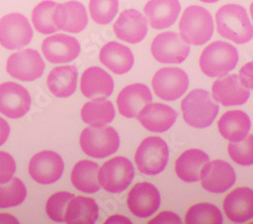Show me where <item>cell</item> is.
Segmentation results:
<instances>
[{
	"mask_svg": "<svg viewBox=\"0 0 253 224\" xmlns=\"http://www.w3.org/2000/svg\"><path fill=\"white\" fill-rule=\"evenodd\" d=\"M218 32L235 44H246L253 37V26L245 8L237 4H226L216 13Z\"/></svg>",
	"mask_w": 253,
	"mask_h": 224,
	"instance_id": "1",
	"label": "cell"
},
{
	"mask_svg": "<svg viewBox=\"0 0 253 224\" xmlns=\"http://www.w3.org/2000/svg\"><path fill=\"white\" fill-rule=\"evenodd\" d=\"M179 32L186 44L202 46L213 36V17L202 6H188L184 9L180 17Z\"/></svg>",
	"mask_w": 253,
	"mask_h": 224,
	"instance_id": "2",
	"label": "cell"
},
{
	"mask_svg": "<svg viewBox=\"0 0 253 224\" xmlns=\"http://www.w3.org/2000/svg\"><path fill=\"white\" fill-rule=\"evenodd\" d=\"M181 111L188 126L206 128L213 124L219 112V106L213 102L209 92L196 89L181 101Z\"/></svg>",
	"mask_w": 253,
	"mask_h": 224,
	"instance_id": "3",
	"label": "cell"
},
{
	"mask_svg": "<svg viewBox=\"0 0 253 224\" xmlns=\"http://www.w3.org/2000/svg\"><path fill=\"white\" fill-rule=\"evenodd\" d=\"M238 60L237 49L219 40L204 49L200 58V68L208 77H222L235 69Z\"/></svg>",
	"mask_w": 253,
	"mask_h": 224,
	"instance_id": "4",
	"label": "cell"
},
{
	"mask_svg": "<svg viewBox=\"0 0 253 224\" xmlns=\"http://www.w3.org/2000/svg\"><path fill=\"white\" fill-rule=\"evenodd\" d=\"M169 159V149L159 136H149L142 140L135 154L138 170L148 176L160 174Z\"/></svg>",
	"mask_w": 253,
	"mask_h": 224,
	"instance_id": "5",
	"label": "cell"
},
{
	"mask_svg": "<svg viewBox=\"0 0 253 224\" xmlns=\"http://www.w3.org/2000/svg\"><path fill=\"white\" fill-rule=\"evenodd\" d=\"M79 142L84 154L94 159H103L119 150L120 137L112 127H91L82 130Z\"/></svg>",
	"mask_w": 253,
	"mask_h": 224,
	"instance_id": "6",
	"label": "cell"
},
{
	"mask_svg": "<svg viewBox=\"0 0 253 224\" xmlns=\"http://www.w3.org/2000/svg\"><path fill=\"white\" fill-rule=\"evenodd\" d=\"M97 175L99 184L105 191L121 193L130 186L135 172L130 160L125 157H116L105 161Z\"/></svg>",
	"mask_w": 253,
	"mask_h": 224,
	"instance_id": "7",
	"label": "cell"
},
{
	"mask_svg": "<svg viewBox=\"0 0 253 224\" xmlns=\"http://www.w3.org/2000/svg\"><path fill=\"white\" fill-rule=\"evenodd\" d=\"M34 32L28 18L12 12L0 18V45L7 50H18L28 46Z\"/></svg>",
	"mask_w": 253,
	"mask_h": 224,
	"instance_id": "8",
	"label": "cell"
},
{
	"mask_svg": "<svg viewBox=\"0 0 253 224\" xmlns=\"http://www.w3.org/2000/svg\"><path fill=\"white\" fill-rule=\"evenodd\" d=\"M189 52L191 48L174 32L159 33L151 44L152 56L162 64H180L186 60Z\"/></svg>",
	"mask_w": 253,
	"mask_h": 224,
	"instance_id": "9",
	"label": "cell"
},
{
	"mask_svg": "<svg viewBox=\"0 0 253 224\" xmlns=\"http://www.w3.org/2000/svg\"><path fill=\"white\" fill-rule=\"evenodd\" d=\"M45 63L40 53L33 49H26L9 56L6 62L7 73L20 81L32 82L43 76Z\"/></svg>",
	"mask_w": 253,
	"mask_h": 224,
	"instance_id": "10",
	"label": "cell"
},
{
	"mask_svg": "<svg viewBox=\"0 0 253 224\" xmlns=\"http://www.w3.org/2000/svg\"><path fill=\"white\" fill-rule=\"evenodd\" d=\"M200 180L205 190L220 194L233 187L236 182V174L229 162L215 160L204 165Z\"/></svg>",
	"mask_w": 253,
	"mask_h": 224,
	"instance_id": "11",
	"label": "cell"
},
{
	"mask_svg": "<svg viewBox=\"0 0 253 224\" xmlns=\"http://www.w3.org/2000/svg\"><path fill=\"white\" fill-rule=\"evenodd\" d=\"M155 94L166 101L180 98L188 88V77L179 68H162L152 79Z\"/></svg>",
	"mask_w": 253,
	"mask_h": 224,
	"instance_id": "12",
	"label": "cell"
},
{
	"mask_svg": "<svg viewBox=\"0 0 253 224\" xmlns=\"http://www.w3.org/2000/svg\"><path fill=\"white\" fill-rule=\"evenodd\" d=\"M64 171V162L59 154L42 151L36 154L29 164V173L39 184L49 185L57 182Z\"/></svg>",
	"mask_w": 253,
	"mask_h": 224,
	"instance_id": "13",
	"label": "cell"
},
{
	"mask_svg": "<svg viewBox=\"0 0 253 224\" xmlns=\"http://www.w3.org/2000/svg\"><path fill=\"white\" fill-rule=\"evenodd\" d=\"M32 100L28 90L14 82L0 84V113L16 119L25 116L31 109Z\"/></svg>",
	"mask_w": 253,
	"mask_h": 224,
	"instance_id": "14",
	"label": "cell"
},
{
	"mask_svg": "<svg viewBox=\"0 0 253 224\" xmlns=\"http://www.w3.org/2000/svg\"><path fill=\"white\" fill-rule=\"evenodd\" d=\"M161 202L158 189L148 182H141L136 184L129 192L128 207L130 211L139 218H147L154 214Z\"/></svg>",
	"mask_w": 253,
	"mask_h": 224,
	"instance_id": "15",
	"label": "cell"
},
{
	"mask_svg": "<svg viewBox=\"0 0 253 224\" xmlns=\"http://www.w3.org/2000/svg\"><path fill=\"white\" fill-rule=\"evenodd\" d=\"M42 52L52 64L69 63L80 54V44L70 35L58 33L43 40Z\"/></svg>",
	"mask_w": 253,
	"mask_h": 224,
	"instance_id": "16",
	"label": "cell"
},
{
	"mask_svg": "<svg viewBox=\"0 0 253 224\" xmlns=\"http://www.w3.org/2000/svg\"><path fill=\"white\" fill-rule=\"evenodd\" d=\"M116 36L128 44H138L145 38L148 26L146 17L136 9L123 11L113 26Z\"/></svg>",
	"mask_w": 253,
	"mask_h": 224,
	"instance_id": "17",
	"label": "cell"
},
{
	"mask_svg": "<svg viewBox=\"0 0 253 224\" xmlns=\"http://www.w3.org/2000/svg\"><path fill=\"white\" fill-rule=\"evenodd\" d=\"M53 20L58 30L71 33L81 32L88 24L86 9L78 1L57 4L53 12Z\"/></svg>",
	"mask_w": 253,
	"mask_h": 224,
	"instance_id": "18",
	"label": "cell"
},
{
	"mask_svg": "<svg viewBox=\"0 0 253 224\" xmlns=\"http://www.w3.org/2000/svg\"><path fill=\"white\" fill-rule=\"evenodd\" d=\"M212 95L216 102L223 106H235L246 103L250 93L241 84L237 75H229L215 81Z\"/></svg>",
	"mask_w": 253,
	"mask_h": 224,
	"instance_id": "19",
	"label": "cell"
},
{
	"mask_svg": "<svg viewBox=\"0 0 253 224\" xmlns=\"http://www.w3.org/2000/svg\"><path fill=\"white\" fill-rule=\"evenodd\" d=\"M114 87L112 76L99 67H90L81 75L80 90L86 98L105 99L112 95Z\"/></svg>",
	"mask_w": 253,
	"mask_h": 224,
	"instance_id": "20",
	"label": "cell"
},
{
	"mask_svg": "<svg viewBox=\"0 0 253 224\" xmlns=\"http://www.w3.org/2000/svg\"><path fill=\"white\" fill-rule=\"evenodd\" d=\"M223 208L228 219L242 223L253 218V190L240 187L231 191L224 199Z\"/></svg>",
	"mask_w": 253,
	"mask_h": 224,
	"instance_id": "21",
	"label": "cell"
},
{
	"mask_svg": "<svg viewBox=\"0 0 253 224\" xmlns=\"http://www.w3.org/2000/svg\"><path fill=\"white\" fill-rule=\"evenodd\" d=\"M137 118L147 130L164 132L174 125L177 113L166 104L149 103L141 109Z\"/></svg>",
	"mask_w": 253,
	"mask_h": 224,
	"instance_id": "22",
	"label": "cell"
},
{
	"mask_svg": "<svg viewBox=\"0 0 253 224\" xmlns=\"http://www.w3.org/2000/svg\"><path fill=\"white\" fill-rule=\"evenodd\" d=\"M152 93L144 84L136 83L125 87L117 98L120 113L126 118H135L147 104L151 103Z\"/></svg>",
	"mask_w": 253,
	"mask_h": 224,
	"instance_id": "23",
	"label": "cell"
},
{
	"mask_svg": "<svg viewBox=\"0 0 253 224\" xmlns=\"http://www.w3.org/2000/svg\"><path fill=\"white\" fill-rule=\"evenodd\" d=\"M145 15L151 28L167 29L174 25L180 12L178 0H150L144 7Z\"/></svg>",
	"mask_w": 253,
	"mask_h": 224,
	"instance_id": "24",
	"label": "cell"
},
{
	"mask_svg": "<svg viewBox=\"0 0 253 224\" xmlns=\"http://www.w3.org/2000/svg\"><path fill=\"white\" fill-rule=\"evenodd\" d=\"M99 61L102 65L117 75L128 73L134 66L132 51L117 42H110L101 48Z\"/></svg>",
	"mask_w": 253,
	"mask_h": 224,
	"instance_id": "25",
	"label": "cell"
},
{
	"mask_svg": "<svg viewBox=\"0 0 253 224\" xmlns=\"http://www.w3.org/2000/svg\"><path fill=\"white\" fill-rule=\"evenodd\" d=\"M250 128L251 121L249 116L241 110L227 111L218 121L220 134L231 142H237L245 138Z\"/></svg>",
	"mask_w": 253,
	"mask_h": 224,
	"instance_id": "26",
	"label": "cell"
},
{
	"mask_svg": "<svg viewBox=\"0 0 253 224\" xmlns=\"http://www.w3.org/2000/svg\"><path fill=\"white\" fill-rule=\"evenodd\" d=\"M77 68L74 65L60 66L51 70L47 78L50 92L59 98L70 97L76 90Z\"/></svg>",
	"mask_w": 253,
	"mask_h": 224,
	"instance_id": "27",
	"label": "cell"
},
{
	"mask_svg": "<svg viewBox=\"0 0 253 224\" xmlns=\"http://www.w3.org/2000/svg\"><path fill=\"white\" fill-rule=\"evenodd\" d=\"M209 160V156L202 150H187L176 160L175 173L177 177L184 182H198L201 177L202 168Z\"/></svg>",
	"mask_w": 253,
	"mask_h": 224,
	"instance_id": "28",
	"label": "cell"
},
{
	"mask_svg": "<svg viewBox=\"0 0 253 224\" xmlns=\"http://www.w3.org/2000/svg\"><path fill=\"white\" fill-rule=\"evenodd\" d=\"M97 217V203L89 197H74L68 203L65 212V222L68 224H91Z\"/></svg>",
	"mask_w": 253,
	"mask_h": 224,
	"instance_id": "29",
	"label": "cell"
},
{
	"mask_svg": "<svg viewBox=\"0 0 253 224\" xmlns=\"http://www.w3.org/2000/svg\"><path fill=\"white\" fill-rule=\"evenodd\" d=\"M99 167L94 161L83 160L76 162L71 172L73 186L83 193H96L100 189L98 181Z\"/></svg>",
	"mask_w": 253,
	"mask_h": 224,
	"instance_id": "30",
	"label": "cell"
},
{
	"mask_svg": "<svg viewBox=\"0 0 253 224\" xmlns=\"http://www.w3.org/2000/svg\"><path fill=\"white\" fill-rule=\"evenodd\" d=\"M116 115L113 103L105 99H95L83 105L81 118L92 128H102L111 124Z\"/></svg>",
	"mask_w": 253,
	"mask_h": 224,
	"instance_id": "31",
	"label": "cell"
},
{
	"mask_svg": "<svg viewBox=\"0 0 253 224\" xmlns=\"http://www.w3.org/2000/svg\"><path fill=\"white\" fill-rule=\"evenodd\" d=\"M57 6L55 1L43 0L32 12V20L35 29L43 34L54 33L58 31L53 20V12Z\"/></svg>",
	"mask_w": 253,
	"mask_h": 224,
	"instance_id": "32",
	"label": "cell"
},
{
	"mask_svg": "<svg viewBox=\"0 0 253 224\" xmlns=\"http://www.w3.org/2000/svg\"><path fill=\"white\" fill-rule=\"evenodd\" d=\"M187 224H222L223 216L219 208L211 203H198L185 214Z\"/></svg>",
	"mask_w": 253,
	"mask_h": 224,
	"instance_id": "33",
	"label": "cell"
},
{
	"mask_svg": "<svg viewBox=\"0 0 253 224\" xmlns=\"http://www.w3.org/2000/svg\"><path fill=\"white\" fill-rule=\"evenodd\" d=\"M27 197V188L24 182L13 178L7 185L0 184V208L14 207L25 201Z\"/></svg>",
	"mask_w": 253,
	"mask_h": 224,
	"instance_id": "34",
	"label": "cell"
},
{
	"mask_svg": "<svg viewBox=\"0 0 253 224\" xmlns=\"http://www.w3.org/2000/svg\"><path fill=\"white\" fill-rule=\"evenodd\" d=\"M119 0H90L89 12L94 23L100 26L110 24L117 15Z\"/></svg>",
	"mask_w": 253,
	"mask_h": 224,
	"instance_id": "35",
	"label": "cell"
},
{
	"mask_svg": "<svg viewBox=\"0 0 253 224\" xmlns=\"http://www.w3.org/2000/svg\"><path fill=\"white\" fill-rule=\"evenodd\" d=\"M230 158L241 166L253 165V134H247L245 138L228 145Z\"/></svg>",
	"mask_w": 253,
	"mask_h": 224,
	"instance_id": "36",
	"label": "cell"
},
{
	"mask_svg": "<svg viewBox=\"0 0 253 224\" xmlns=\"http://www.w3.org/2000/svg\"><path fill=\"white\" fill-rule=\"evenodd\" d=\"M73 198V194L65 191L53 194L47 201L46 211L48 216L56 222H65L66 208L68 203Z\"/></svg>",
	"mask_w": 253,
	"mask_h": 224,
	"instance_id": "37",
	"label": "cell"
},
{
	"mask_svg": "<svg viewBox=\"0 0 253 224\" xmlns=\"http://www.w3.org/2000/svg\"><path fill=\"white\" fill-rule=\"evenodd\" d=\"M16 170V165L13 158L5 153L0 152V184L8 183Z\"/></svg>",
	"mask_w": 253,
	"mask_h": 224,
	"instance_id": "38",
	"label": "cell"
},
{
	"mask_svg": "<svg viewBox=\"0 0 253 224\" xmlns=\"http://www.w3.org/2000/svg\"><path fill=\"white\" fill-rule=\"evenodd\" d=\"M239 80L247 89L253 90V61L246 63L239 71Z\"/></svg>",
	"mask_w": 253,
	"mask_h": 224,
	"instance_id": "39",
	"label": "cell"
},
{
	"mask_svg": "<svg viewBox=\"0 0 253 224\" xmlns=\"http://www.w3.org/2000/svg\"><path fill=\"white\" fill-rule=\"evenodd\" d=\"M153 223L154 224H162V223L179 224L181 223V220L177 214L170 211H164L159 213L154 219L149 221V224H153Z\"/></svg>",
	"mask_w": 253,
	"mask_h": 224,
	"instance_id": "40",
	"label": "cell"
},
{
	"mask_svg": "<svg viewBox=\"0 0 253 224\" xmlns=\"http://www.w3.org/2000/svg\"><path fill=\"white\" fill-rule=\"evenodd\" d=\"M10 132V128L7 122L0 117V147H1L4 142L7 140Z\"/></svg>",
	"mask_w": 253,
	"mask_h": 224,
	"instance_id": "41",
	"label": "cell"
},
{
	"mask_svg": "<svg viewBox=\"0 0 253 224\" xmlns=\"http://www.w3.org/2000/svg\"><path fill=\"white\" fill-rule=\"evenodd\" d=\"M0 223H4V224H17L18 220L13 217L12 215L1 213L0 214Z\"/></svg>",
	"mask_w": 253,
	"mask_h": 224,
	"instance_id": "42",
	"label": "cell"
},
{
	"mask_svg": "<svg viewBox=\"0 0 253 224\" xmlns=\"http://www.w3.org/2000/svg\"><path fill=\"white\" fill-rule=\"evenodd\" d=\"M132 223L131 220H129L125 216H120V215H115V216H112L110 217L107 221H105V223Z\"/></svg>",
	"mask_w": 253,
	"mask_h": 224,
	"instance_id": "43",
	"label": "cell"
},
{
	"mask_svg": "<svg viewBox=\"0 0 253 224\" xmlns=\"http://www.w3.org/2000/svg\"><path fill=\"white\" fill-rule=\"evenodd\" d=\"M200 1L205 3H215V2H218L219 0H200Z\"/></svg>",
	"mask_w": 253,
	"mask_h": 224,
	"instance_id": "44",
	"label": "cell"
},
{
	"mask_svg": "<svg viewBox=\"0 0 253 224\" xmlns=\"http://www.w3.org/2000/svg\"><path fill=\"white\" fill-rule=\"evenodd\" d=\"M250 14H251V17H252V19H253V2L250 4Z\"/></svg>",
	"mask_w": 253,
	"mask_h": 224,
	"instance_id": "45",
	"label": "cell"
}]
</instances>
